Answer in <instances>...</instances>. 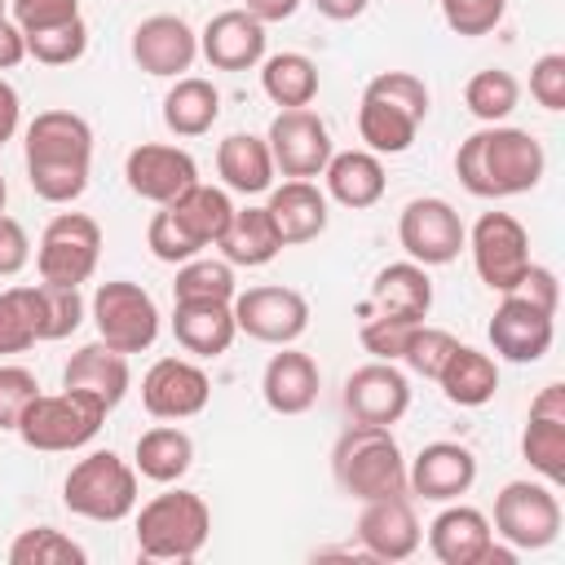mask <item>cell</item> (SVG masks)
<instances>
[{
    "instance_id": "cell-33",
    "label": "cell",
    "mask_w": 565,
    "mask_h": 565,
    "mask_svg": "<svg viewBox=\"0 0 565 565\" xmlns=\"http://www.w3.org/2000/svg\"><path fill=\"white\" fill-rule=\"evenodd\" d=\"M216 172L225 181V190L234 194H269L274 185V154L265 146V137L256 132H230L221 146H216Z\"/></svg>"
},
{
    "instance_id": "cell-17",
    "label": "cell",
    "mask_w": 565,
    "mask_h": 565,
    "mask_svg": "<svg viewBox=\"0 0 565 565\" xmlns=\"http://www.w3.org/2000/svg\"><path fill=\"white\" fill-rule=\"evenodd\" d=\"M344 411L353 424H380V428H393L406 411H411V380L397 362H380L371 358L366 366H358L349 380H344V393H340Z\"/></svg>"
},
{
    "instance_id": "cell-42",
    "label": "cell",
    "mask_w": 565,
    "mask_h": 565,
    "mask_svg": "<svg viewBox=\"0 0 565 565\" xmlns=\"http://www.w3.org/2000/svg\"><path fill=\"white\" fill-rule=\"evenodd\" d=\"M88 53V22L71 18L44 31H26V57H35L40 66H71Z\"/></svg>"
},
{
    "instance_id": "cell-35",
    "label": "cell",
    "mask_w": 565,
    "mask_h": 565,
    "mask_svg": "<svg viewBox=\"0 0 565 565\" xmlns=\"http://www.w3.org/2000/svg\"><path fill=\"white\" fill-rule=\"evenodd\" d=\"M221 119V88L203 75H177L163 93V128L172 137H203Z\"/></svg>"
},
{
    "instance_id": "cell-11",
    "label": "cell",
    "mask_w": 565,
    "mask_h": 565,
    "mask_svg": "<svg viewBox=\"0 0 565 565\" xmlns=\"http://www.w3.org/2000/svg\"><path fill=\"white\" fill-rule=\"evenodd\" d=\"M102 260V225L88 212H57L35 247V269L44 282L79 287L97 274Z\"/></svg>"
},
{
    "instance_id": "cell-40",
    "label": "cell",
    "mask_w": 565,
    "mask_h": 565,
    "mask_svg": "<svg viewBox=\"0 0 565 565\" xmlns=\"http://www.w3.org/2000/svg\"><path fill=\"white\" fill-rule=\"evenodd\" d=\"M521 102V84L512 71L503 66H486L463 84V106L481 119V124H503Z\"/></svg>"
},
{
    "instance_id": "cell-7",
    "label": "cell",
    "mask_w": 565,
    "mask_h": 565,
    "mask_svg": "<svg viewBox=\"0 0 565 565\" xmlns=\"http://www.w3.org/2000/svg\"><path fill=\"white\" fill-rule=\"evenodd\" d=\"M106 415L110 411L79 388L35 393L13 433L22 437V446H31L40 455H71V450H84L102 433Z\"/></svg>"
},
{
    "instance_id": "cell-6",
    "label": "cell",
    "mask_w": 565,
    "mask_h": 565,
    "mask_svg": "<svg viewBox=\"0 0 565 565\" xmlns=\"http://www.w3.org/2000/svg\"><path fill=\"white\" fill-rule=\"evenodd\" d=\"M212 539V508L194 490H163L137 512V552L146 561H194Z\"/></svg>"
},
{
    "instance_id": "cell-15",
    "label": "cell",
    "mask_w": 565,
    "mask_h": 565,
    "mask_svg": "<svg viewBox=\"0 0 565 565\" xmlns=\"http://www.w3.org/2000/svg\"><path fill=\"white\" fill-rule=\"evenodd\" d=\"M234 327L260 344H296L309 331V300L296 287H247L234 296Z\"/></svg>"
},
{
    "instance_id": "cell-18",
    "label": "cell",
    "mask_w": 565,
    "mask_h": 565,
    "mask_svg": "<svg viewBox=\"0 0 565 565\" xmlns=\"http://www.w3.org/2000/svg\"><path fill=\"white\" fill-rule=\"evenodd\" d=\"M128 53L132 62L154 75V79H177L194 66L199 57V31L181 18V13H150L132 26V40H128Z\"/></svg>"
},
{
    "instance_id": "cell-52",
    "label": "cell",
    "mask_w": 565,
    "mask_h": 565,
    "mask_svg": "<svg viewBox=\"0 0 565 565\" xmlns=\"http://www.w3.org/2000/svg\"><path fill=\"white\" fill-rule=\"evenodd\" d=\"M18 124H22V97H18V88L0 75V146L13 141Z\"/></svg>"
},
{
    "instance_id": "cell-37",
    "label": "cell",
    "mask_w": 565,
    "mask_h": 565,
    "mask_svg": "<svg viewBox=\"0 0 565 565\" xmlns=\"http://www.w3.org/2000/svg\"><path fill=\"white\" fill-rule=\"evenodd\" d=\"M260 88H265V97L278 110L309 106L318 97V62L309 53L282 49V53H274V57L260 62Z\"/></svg>"
},
{
    "instance_id": "cell-19",
    "label": "cell",
    "mask_w": 565,
    "mask_h": 565,
    "mask_svg": "<svg viewBox=\"0 0 565 565\" xmlns=\"http://www.w3.org/2000/svg\"><path fill=\"white\" fill-rule=\"evenodd\" d=\"M124 181L137 199L163 207L172 203L177 194H185L194 181H199V163L190 150L181 146H168V141H141L128 150L124 159Z\"/></svg>"
},
{
    "instance_id": "cell-55",
    "label": "cell",
    "mask_w": 565,
    "mask_h": 565,
    "mask_svg": "<svg viewBox=\"0 0 565 565\" xmlns=\"http://www.w3.org/2000/svg\"><path fill=\"white\" fill-rule=\"evenodd\" d=\"M322 18H331V22H353V18H362L366 13V4L371 0H309Z\"/></svg>"
},
{
    "instance_id": "cell-1",
    "label": "cell",
    "mask_w": 565,
    "mask_h": 565,
    "mask_svg": "<svg viewBox=\"0 0 565 565\" xmlns=\"http://www.w3.org/2000/svg\"><path fill=\"white\" fill-rule=\"evenodd\" d=\"M547 150L534 132L512 124H481L455 150V177L477 199H512L543 181Z\"/></svg>"
},
{
    "instance_id": "cell-25",
    "label": "cell",
    "mask_w": 565,
    "mask_h": 565,
    "mask_svg": "<svg viewBox=\"0 0 565 565\" xmlns=\"http://www.w3.org/2000/svg\"><path fill=\"white\" fill-rule=\"evenodd\" d=\"M265 22H256L247 9H221L199 31V53L212 71H252L265 62Z\"/></svg>"
},
{
    "instance_id": "cell-43",
    "label": "cell",
    "mask_w": 565,
    "mask_h": 565,
    "mask_svg": "<svg viewBox=\"0 0 565 565\" xmlns=\"http://www.w3.org/2000/svg\"><path fill=\"white\" fill-rule=\"evenodd\" d=\"M459 349V340L446 331V327H428V322H415V331H411V340H406V349H402V366L411 371V375H424V380H437L441 375V366H446V358Z\"/></svg>"
},
{
    "instance_id": "cell-20",
    "label": "cell",
    "mask_w": 565,
    "mask_h": 565,
    "mask_svg": "<svg viewBox=\"0 0 565 565\" xmlns=\"http://www.w3.org/2000/svg\"><path fill=\"white\" fill-rule=\"evenodd\" d=\"M552 318H556V313H547V309L530 305L525 296L508 291V296L494 305L490 327H486L490 349H494L503 362L530 366V362H539V358L552 349V335H556V322H552Z\"/></svg>"
},
{
    "instance_id": "cell-47",
    "label": "cell",
    "mask_w": 565,
    "mask_h": 565,
    "mask_svg": "<svg viewBox=\"0 0 565 565\" xmlns=\"http://www.w3.org/2000/svg\"><path fill=\"white\" fill-rule=\"evenodd\" d=\"M415 322H397V318H358V340L371 358L380 362H397L406 340H411Z\"/></svg>"
},
{
    "instance_id": "cell-2",
    "label": "cell",
    "mask_w": 565,
    "mask_h": 565,
    "mask_svg": "<svg viewBox=\"0 0 565 565\" xmlns=\"http://www.w3.org/2000/svg\"><path fill=\"white\" fill-rule=\"evenodd\" d=\"M26 181L44 203H75L93 177V128L75 110H40L22 137Z\"/></svg>"
},
{
    "instance_id": "cell-54",
    "label": "cell",
    "mask_w": 565,
    "mask_h": 565,
    "mask_svg": "<svg viewBox=\"0 0 565 565\" xmlns=\"http://www.w3.org/2000/svg\"><path fill=\"white\" fill-rule=\"evenodd\" d=\"M300 4H305V0H243V9H247L256 22H265V26H269V22H287Z\"/></svg>"
},
{
    "instance_id": "cell-56",
    "label": "cell",
    "mask_w": 565,
    "mask_h": 565,
    "mask_svg": "<svg viewBox=\"0 0 565 565\" xmlns=\"http://www.w3.org/2000/svg\"><path fill=\"white\" fill-rule=\"evenodd\" d=\"M4 199H9V185H4V177H0V212H4Z\"/></svg>"
},
{
    "instance_id": "cell-14",
    "label": "cell",
    "mask_w": 565,
    "mask_h": 565,
    "mask_svg": "<svg viewBox=\"0 0 565 565\" xmlns=\"http://www.w3.org/2000/svg\"><path fill=\"white\" fill-rule=\"evenodd\" d=\"M265 146L274 154V168L282 177H300V181H313L322 177L327 159H331V128L318 110L309 106H291V110H278L269 119V132H265Z\"/></svg>"
},
{
    "instance_id": "cell-44",
    "label": "cell",
    "mask_w": 565,
    "mask_h": 565,
    "mask_svg": "<svg viewBox=\"0 0 565 565\" xmlns=\"http://www.w3.org/2000/svg\"><path fill=\"white\" fill-rule=\"evenodd\" d=\"M35 340V318H31V300L26 287H4L0 291V358L26 353Z\"/></svg>"
},
{
    "instance_id": "cell-13",
    "label": "cell",
    "mask_w": 565,
    "mask_h": 565,
    "mask_svg": "<svg viewBox=\"0 0 565 565\" xmlns=\"http://www.w3.org/2000/svg\"><path fill=\"white\" fill-rule=\"evenodd\" d=\"M468 252L477 278L499 296H508L530 269V234L512 212H481L477 225L468 230Z\"/></svg>"
},
{
    "instance_id": "cell-28",
    "label": "cell",
    "mask_w": 565,
    "mask_h": 565,
    "mask_svg": "<svg viewBox=\"0 0 565 565\" xmlns=\"http://www.w3.org/2000/svg\"><path fill=\"white\" fill-rule=\"evenodd\" d=\"M282 247H296V243H313L327 221H331V199L313 185V181H300V177H287L282 185H269V203H265Z\"/></svg>"
},
{
    "instance_id": "cell-10",
    "label": "cell",
    "mask_w": 565,
    "mask_h": 565,
    "mask_svg": "<svg viewBox=\"0 0 565 565\" xmlns=\"http://www.w3.org/2000/svg\"><path fill=\"white\" fill-rule=\"evenodd\" d=\"M494 534L516 552H543L561 539V499L547 481H508L494 494Z\"/></svg>"
},
{
    "instance_id": "cell-22",
    "label": "cell",
    "mask_w": 565,
    "mask_h": 565,
    "mask_svg": "<svg viewBox=\"0 0 565 565\" xmlns=\"http://www.w3.org/2000/svg\"><path fill=\"white\" fill-rule=\"evenodd\" d=\"M419 516L406 494H384L366 499L358 516V547L366 561H406L419 552Z\"/></svg>"
},
{
    "instance_id": "cell-41",
    "label": "cell",
    "mask_w": 565,
    "mask_h": 565,
    "mask_svg": "<svg viewBox=\"0 0 565 565\" xmlns=\"http://www.w3.org/2000/svg\"><path fill=\"white\" fill-rule=\"evenodd\" d=\"M88 552L53 525H31L9 543V565H84Z\"/></svg>"
},
{
    "instance_id": "cell-32",
    "label": "cell",
    "mask_w": 565,
    "mask_h": 565,
    "mask_svg": "<svg viewBox=\"0 0 565 565\" xmlns=\"http://www.w3.org/2000/svg\"><path fill=\"white\" fill-rule=\"evenodd\" d=\"M132 468H137V477H146L154 486H177L194 468V437L163 419L137 437Z\"/></svg>"
},
{
    "instance_id": "cell-45",
    "label": "cell",
    "mask_w": 565,
    "mask_h": 565,
    "mask_svg": "<svg viewBox=\"0 0 565 565\" xmlns=\"http://www.w3.org/2000/svg\"><path fill=\"white\" fill-rule=\"evenodd\" d=\"M437 4H441V22L463 40L490 35L508 13V0H437Z\"/></svg>"
},
{
    "instance_id": "cell-34",
    "label": "cell",
    "mask_w": 565,
    "mask_h": 565,
    "mask_svg": "<svg viewBox=\"0 0 565 565\" xmlns=\"http://www.w3.org/2000/svg\"><path fill=\"white\" fill-rule=\"evenodd\" d=\"M437 384H441V397H446L450 406L477 411V406L494 402V393H499V362H494L490 353L472 349V344H459V349L446 358Z\"/></svg>"
},
{
    "instance_id": "cell-12",
    "label": "cell",
    "mask_w": 565,
    "mask_h": 565,
    "mask_svg": "<svg viewBox=\"0 0 565 565\" xmlns=\"http://www.w3.org/2000/svg\"><path fill=\"white\" fill-rule=\"evenodd\" d=\"M397 243L406 252V260L433 269V265H450L459 260V252L468 247V230L455 212V203L437 199V194H424V199H411L397 216Z\"/></svg>"
},
{
    "instance_id": "cell-31",
    "label": "cell",
    "mask_w": 565,
    "mask_h": 565,
    "mask_svg": "<svg viewBox=\"0 0 565 565\" xmlns=\"http://www.w3.org/2000/svg\"><path fill=\"white\" fill-rule=\"evenodd\" d=\"M172 335L194 358H221L238 335L234 309L212 300H172Z\"/></svg>"
},
{
    "instance_id": "cell-5",
    "label": "cell",
    "mask_w": 565,
    "mask_h": 565,
    "mask_svg": "<svg viewBox=\"0 0 565 565\" xmlns=\"http://www.w3.org/2000/svg\"><path fill=\"white\" fill-rule=\"evenodd\" d=\"M331 472H335V486L358 503L384 499V494H406L402 446L380 424H349L331 450Z\"/></svg>"
},
{
    "instance_id": "cell-38",
    "label": "cell",
    "mask_w": 565,
    "mask_h": 565,
    "mask_svg": "<svg viewBox=\"0 0 565 565\" xmlns=\"http://www.w3.org/2000/svg\"><path fill=\"white\" fill-rule=\"evenodd\" d=\"M26 300H31V318H35V340H66L79 331L88 305L79 296V287H57V282H35L26 287Z\"/></svg>"
},
{
    "instance_id": "cell-9",
    "label": "cell",
    "mask_w": 565,
    "mask_h": 565,
    "mask_svg": "<svg viewBox=\"0 0 565 565\" xmlns=\"http://www.w3.org/2000/svg\"><path fill=\"white\" fill-rule=\"evenodd\" d=\"M88 313H93L97 340L110 344L115 353H146L159 340V327H163L154 296L141 282H128V278L102 282L88 300Z\"/></svg>"
},
{
    "instance_id": "cell-51",
    "label": "cell",
    "mask_w": 565,
    "mask_h": 565,
    "mask_svg": "<svg viewBox=\"0 0 565 565\" xmlns=\"http://www.w3.org/2000/svg\"><path fill=\"white\" fill-rule=\"evenodd\" d=\"M512 291H516V296H525L530 305H539V309L556 313V300H561V282H556V274H552L547 265H534V260H530V269L521 274V282H516Z\"/></svg>"
},
{
    "instance_id": "cell-23",
    "label": "cell",
    "mask_w": 565,
    "mask_h": 565,
    "mask_svg": "<svg viewBox=\"0 0 565 565\" xmlns=\"http://www.w3.org/2000/svg\"><path fill=\"white\" fill-rule=\"evenodd\" d=\"M433 309V278L415 260H393L371 278V291L358 305V318H397L424 322Z\"/></svg>"
},
{
    "instance_id": "cell-29",
    "label": "cell",
    "mask_w": 565,
    "mask_h": 565,
    "mask_svg": "<svg viewBox=\"0 0 565 565\" xmlns=\"http://www.w3.org/2000/svg\"><path fill=\"white\" fill-rule=\"evenodd\" d=\"M62 388H79L88 397H97L106 411H115L128 388H132V371H128V353H115L110 344H84L71 353V362L62 366Z\"/></svg>"
},
{
    "instance_id": "cell-24",
    "label": "cell",
    "mask_w": 565,
    "mask_h": 565,
    "mask_svg": "<svg viewBox=\"0 0 565 565\" xmlns=\"http://www.w3.org/2000/svg\"><path fill=\"white\" fill-rule=\"evenodd\" d=\"M477 481V455L463 441H428L406 463V490L428 503H450Z\"/></svg>"
},
{
    "instance_id": "cell-30",
    "label": "cell",
    "mask_w": 565,
    "mask_h": 565,
    "mask_svg": "<svg viewBox=\"0 0 565 565\" xmlns=\"http://www.w3.org/2000/svg\"><path fill=\"white\" fill-rule=\"evenodd\" d=\"M322 181H327V199H335L340 207L349 212H366L384 199L388 190V177H384V163L380 154H371L366 146L362 150H331L327 168H322Z\"/></svg>"
},
{
    "instance_id": "cell-48",
    "label": "cell",
    "mask_w": 565,
    "mask_h": 565,
    "mask_svg": "<svg viewBox=\"0 0 565 565\" xmlns=\"http://www.w3.org/2000/svg\"><path fill=\"white\" fill-rule=\"evenodd\" d=\"M530 97L543 110H565V53H543L530 66Z\"/></svg>"
},
{
    "instance_id": "cell-3",
    "label": "cell",
    "mask_w": 565,
    "mask_h": 565,
    "mask_svg": "<svg viewBox=\"0 0 565 565\" xmlns=\"http://www.w3.org/2000/svg\"><path fill=\"white\" fill-rule=\"evenodd\" d=\"M230 216H234L230 190L225 185L194 181L185 194H177L172 203H163L150 216L146 247L163 265H185L190 256H203V247H216V238L225 234Z\"/></svg>"
},
{
    "instance_id": "cell-36",
    "label": "cell",
    "mask_w": 565,
    "mask_h": 565,
    "mask_svg": "<svg viewBox=\"0 0 565 565\" xmlns=\"http://www.w3.org/2000/svg\"><path fill=\"white\" fill-rule=\"evenodd\" d=\"M216 247H221V256L230 265L260 269L282 252V238H278V230H274L265 207H234V216H230L225 234L216 238Z\"/></svg>"
},
{
    "instance_id": "cell-39",
    "label": "cell",
    "mask_w": 565,
    "mask_h": 565,
    "mask_svg": "<svg viewBox=\"0 0 565 565\" xmlns=\"http://www.w3.org/2000/svg\"><path fill=\"white\" fill-rule=\"evenodd\" d=\"M238 282H234V265L221 256H190L185 265H177L172 278V300H212V305H234Z\"/></svg>"
},
{
    "instance_id": "cell-50",
    "label": "cell",
    "mask_w": 565,
    "mask_h": 565,
    "mask_svg": "<svg viewBox=\"0 0 565 565\" xmlns=\"http://www.w3.org/2000/svg\"><path fill=\"white\" fill-rule=\"evenodd\" d=\"M31 265V234L18 216L0 212V278H13Z\"/></svg>"
},
{
    "instance_id": "cell-8",
    "label": "cell",
    "mask_w": 565,
    "mask_h": 565,
    "mask_svg": "<svg viewBox=\"0 0 565 565\" xmlns=\"http://www.w3.org/2000/svg\"><path fill=\"white\" fill-rule=\"evenodd\" d=\"M62 503L84 521L115 525L137 512V468L115 450H93L66 472Z\"/></svg>"
},
{
    "instance_id": "cell-21",
    "label": "cell",
    "mask_w": 565,
    "mask_h": 565,
    "mask_svg": "<svg viewBox=\"0 0 565 565\" xmlns=\"http://www.w3.org/2000/svg\"><path fill=\"white\" fill-rule=\"evenodd\" d=\"M521 459L547 486L565 481V384L561 380H552L534 393L530 415H525V433H521Z\"/></svg>"
},
{
    "instance_id": "cell-27",
    "label": "cell",
    "mask_w": 565,
    "mask_h": 565,
    "mask_svg": "<svg viewBox=\"0 0 565 565\" xmlns=\"http://www.w3.org/2000/svg\"><path fill=\"white\" fill-rule=\"evenodd\" d=\"M318 388H322V371L296 344H278V353L260 371V397L274 415H305L318 402Z\"/></svg>"
},
{
    "instance_id": "cell-57",
    "label": "cell",
    "mask_w": 565,
    "mask_h": 565,
    "mask_svg": "<svg viewBox=\"0 0 565 565\" xmlns=\"http://www.w3.org/2000/svg\"><path fill=\"white\" fill-rule=\"evenodd\" d=\"M0 18H9V0H0Z\"/></svg>"
},
{
    "instance_id": "cell-53",
    "label": "cell",
    "mask_w": 565,
    "mask_h": 565,
    "mask_svg": "<svg viewBox=\"0 0 565 565\" xmlns=\"http://www.w3.org/2000/svg\"><path fill=\"white\" fill-rule=\"evenodd\" d=\"M26 57V35L18 31L13 18H0V71H13Z\"/></svg>"
},
{
    "instance_id": "cell-26",
    "label": "cell",
    "mask_w": 565,
    "mask_h": 565,
    "mask_svg": "<svg viewBox=\"0 0 565 565\" xmlns=\"http://www.w3.org/2000/svg\"><path fill=\"white\" fill-rule=\"evenodd\" d=\"M494 543V525L481 508H468L450 499L433 521H428V552L441 565H486Z\"/></svg>"
},
{
    "instance_id": "cell-49",
    "label": "cell",
    "mask_w": 565,
    "mask_h": 565,
    "mask_svg": "<svg viewBox=\"0 0 565 565\" xmlns=\"http://www.w3.org/2000/svg\"><path fill=\"white\" fill-rule=\"evenodd\" d=\"M9 18L26 35V31H44V26L79 18V0H9Z\"/></svg>"
},
{
    "instance_id": "cell-16",
    "label": "cell",
    "mask_w": 565,
    "mask_h": 565,
    "mask_svg": "<svg viewBox=\"0 0 565 565\" xmlns=\"http://www.w3.org/2000/svg\"><path fill=\"white\" fill-rule=\"evenodd\" d=\"M212 397V380L199 362L190 358H159L141 375V406L150 419H194Z\"/></svg>"
},
{
    "instance_id": "cell-46",
    "label": "cell",
    "mask_w": 565,
    "mask_h": 565,
    "mask_svg": "<svg viewBox=\"0 0 565 565\" xmlns=\"http://www.w3.org/2000/svg\"><path fill=\"white\" fill-rule=\"evenodd\" d=\"M40 393V380L31 366L18 362H0V433H13L22 411L31 406V397Z\"/></svg>"
},
{
    "instance_id": "cell-4",
    "label": "cell",
    "mask_w": 565,
    "mask_h": 565,
    "mask_svg": "<svg viewBox=\"0 0 565 565\" xmlns=\"http://www.w3.org/2000/svg\"><path fill=\"white\" fill-rule=\"evenodd\" d=\"M428 84L411 71H380L358 102V137L371 154H406L428 119Z\"/></svg>"
}]
</instances>
